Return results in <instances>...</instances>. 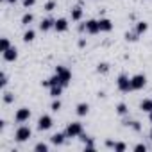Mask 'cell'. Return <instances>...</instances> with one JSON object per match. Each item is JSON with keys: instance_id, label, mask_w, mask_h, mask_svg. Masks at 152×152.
<instances>
[{"instance_id": "1", "label": "cell", "mask_w": 152, "mask_h": 152, "mask_svg": "<svg viewBox=\"0 0 152 152\" xmlns=\"http://www.w3.org/2000/svg\"><path fill=\"white\" fill-rule=\"evenodd\" d=\"M56 75L61 79L63 88H66V86L70 84V81H72V73H70V70L64 68V66H56Z\"/></svg>"}, {"instance_id": "2", "label": "cell", "mask_w": 152, "mask_h": 152, "mask_svg": "<svg viewBox=\"0 0 152 152\" xmlns=\"http://www.w3.org/2000/svg\"><path fill=\"white\" fill-rule=\"evenodd\" d=\"M64 132H66L68 138H77V136L83 134V124L81 122H70Z\"/></svg>"}, {"instance_id": "3", "label": "cell", "mask_w": 152, "mask_h": 152, "mask_svg": "<svg viewBox=\"0 0 152 152\" xmlns=\"http://www.w3.org/2000/svg\"><path fill=\"white\" fill-rule=\"evenodd\" d=\"M31 136H32V131H31V127H27V125L18 127V129H16V134H15V138H16L18 143H23V141L31 140Z\"/></svg>"}, {"instance_id": "4", "label": "cell", "mask_w": 152, "mask_h": 152, "mask_svg": "<svg viewBox=\"0 0 152 152\" xmlns=\"http://www.w3.org/2000/svg\"><path fill=\"white\" fill-rule=\"evenodd\" d=\"M116 86H118V90L120 91H124V93H129L131 90H132V86H131V79L127 77V75H118V81H116Z\"/></svg>"}, {"instance_id": "5", "label": "cell", "mask_w": 152, "mask_h": 152, "mask_svg": "<svg viewBox=\"0 0 152 152\" xmlns=\"http://www.w3.org/2000/svg\"><path fill=\"white\" fill-rule=\"evenodd\" d=\"M145 84H147V77H145L143 73H136L134 77H131V86H132V90H143Z\"/></svg>"}, {"instance_id": "6", "label": "cell", "mask_w": 152, "mask_h": 152, "mask_svg": "<svg viewBox=\"0 0 152 152\" xmlns=\"http://www.w3.org/2000/svg\"><path fill=\"white\" fill-rule=\"evenodd\" d=\"M31 118V109L29 107H20L18 111H16V115H15V120L18 122V124H23V122H27Z\"/></svg>"}, {"instance_id": "7", "label": "cell", "mask_w": 152, "mask_h": 152, "mask_svg": "<svg viewBox=\"0 0 152 152\" xmlns=\"http://www.w3.org/2000/svg\"><path fill=\"white\" fill-rule=\"evenodd\" d=\"M52 118L48 116V115H43V116H39V120H38V129L39 131H48L50 127H52Z\"/></svg>"}, {"instance_id": "8", "label": "cell", "mask_w": 152, "mask_h": 152, "mask_svg": "<svg viewBox=\"0 0 152 152\" xmlns=\"http://www.w3.org/2000/svg\"><path fill=\"white\" fill-rule=\"evenodd\" d=\"M2 54H4V61H7V63H13V61L18 59V50H16V47H11V48H7V50L2 52Z\"/></svg>"}, {"instance_id": "9", "label": "cell", "mask_w": 152, "mask_h": 152, "mask_svg": "<svg viewBox=\"0 0 152 152\" xmlns=\"http://www.w3.org/2000/svg\"><path fill=\"white\" fill-rule=\"evenodd\" d=\"M86 32H88V34H97V32H100L99 20H88V22H86Z\"/></svg>"}, {"instance_id": "10", "label": "cell", "mask_w": 152, "mask_h": 152, "mask_svg": "<svg viewBox=\"0 0 152 152\" xmlns=\"http://www.w3.org/2000/svg\"><path fill=\"white\" fill-rule=\"evenodd\" d=\"M54 29H56L57 32H64V31H68V20H66V18H59V20H56Z\"/></svg>"}, {"instance_id": "11", "label": "cell", "mask_w": 152, "mask_h": 152, "mask_svg": "<svg viewBox=\"0 0 152 152\" xmlns=\"http://www.w3.org/2000/svg\"><path fill=\"white\" fill-rule=\"evenodd\" d=\"M99 27H100V32H109L113 29V23L109 18H100L99 20Z\"/></svg>"}, {"instance_id": "12", "label": "cell", "mask_w": 152, "mask_h": 152, "mask_svg": "<svg viewBox=\"0 0 152 152\" xmlns=\"http://www.w3.org/2000/svg\"><path fill=\"white\" fill-rule=\"evenodd\" d=\"M57 84H61V79L57 77L56 73L52 75L50 79H47V81H43V83H41V86H45V88H52V86H57ZM61 86H63V84H61Z\"/></svg>"}, {"instance_id": "13", "label": "cell", "mask_w": 152, "mask_h": 152, "mask_svg": "<svg viewBox=\"0 0 152 152\" xmlns=\"http://www.w3.org/2000/svg\"><path fill=\"white\" fill-rule=\"evenodd\" d=\"M64 138H68L66 132H56V134L50 136V141H52L54 145H63V143H64Z\"/></svg>"}, {"instance_id": "14", "label": "cell", "mask_w": 152, "mask_h": 152, "mask_svg": "<svg viewBox=\"0 0 152 152\" xmlns=\"http://www.w3.org/2000/svg\"><path fill=\"white\" fill-rule=\"evenodd\" d=\"M75 111H77V115H79V116H86V115L90 113V104H86V102H81V104H77Z\"/></svg>"}, {"instance_id": "15", "label": "cell", "mask_w": 152, "mask_h": 152, "mask_svg": "<svg viewBox=\"0 0 152 152\" xmlns=\"http://www.w3.org/2000/svg\"><path fill=\"white\" fill-rule=\"evenodd\" d=\"M54 23H56V20H52V18H45V20H41V23H39V29L45 32V31L52 29V27H54Z\"/></svg>"}, {"instance_id": "16", "label": "cell", "mask_w": 152, "mask_h": 152, "mask_svg": "<svg viewBox=\"0 0 152 152\" xmlns=\"http://www.w3.org/2000/svg\"><path fill=\"white\" fill-rule=\"evenodd\" d=\"M140 109H141L143 113H150V111H152V99H145V100H141Z\"/></svg>"}, {"instance_id": "17", "label": "cell", "mask_w": 152, "mask_h": 152, "mask_svg": "<svg viewBox=\"0 0 152 152\" xmlns=\"http://www.w3.org/2000/svg\"><path fill=\"white\" fill-rule=\"evenodd\" d=\"M81 18H83V9H81L79 6L72 7V20H73V22H79Z\"/></svg>"}, {"instance_id": "18", "label": "cell", "mask_w": 152, "mask_h": 152, "mask_svg": "<svg viewBox=\"0 0 152 152\" xmlns=\"http://www.w3.org/2000/svg\"><path fill=\"white\" fill-rule=\"evenodd\" d=\"M61 93H63V86H61V84H57V86H52V88H50V97L57 99Z\"/></svg>"}, {"instance_id": "19", "label": "cell", "mask_w": 152, "mask_h": 152, "mask_svg": "<svg viewBox=\"0 0 152 152\" xmlns=\"http://www.w3.org/2000/svg\"><path fill=\"white\" fill-rule=\"evenodd\" d=\"M147 29H148V23H147V22H138V23H136V32H138V34L147 32Z\"/></svg>"}, {"instance_id": "20", "label": "cell", "mask_w": 152, "mask_h": 152, "mask_svg": "<svg viewBox=\"0 0 152 152\" xmlns=\"http://www.w3.org/2000/svg\"><path fill=\"white\" fill-rule=\"evenodd\" d=\"M116 113H118L120 116H125V115L129 113V109H127V106H125L124 102H120V104L116 106Z\"/></svg>"}, {"instance_id": "21", "label": "cell", "mask_w": 152, "mask_h": 152, "mask_svg": "<svg viewBox=\"0 0 152 152\" xmlns=\"http://www.w3.org/2000/svg\"><path fill=\"white\" fill-rule=\"evenodd\" d=\"M7 48H11V43H9L7 38H2L0 39V52H6Z\"/></svg>"}, {"instance_id": "22", "label": "cell", "mask_w": 152, "mask_h": 152, "mask_svg": "<svg viewBox=\"0 0 152 152\" xmlns=\"http://www.w3.org/2000/svg\"><path fill=\"white\" fill-rule=\"evenodd\" d=\"M34 38H36V32H34V31H27V32L23 34V41H25V43L34 41Z\"/></svg>"}, {"instance_id": "23", "label": "cell", "mask_w": 152, "mask_h": 152, "mask_svg": "<svg viewBox=\"0 0 152 152\" xmlns=\"http://www.w3.org/2000/svg\"><path fill=\"white\" fill-rule=\"evenodd\" d=\"M32 20H34V16L31 13H25L22 16V25H29V23H32Z\"/></svg>"}, {"instance_id": "24", "label": "cell", "mask_w": 152, "mask_h": 152, "mask_svg": "<svg viewBox=\"0 0 152 152\" xmlns=\"http://www.w3.org/2000/svg\"><path fill=\"white\" fill-rule=\"evenodd\" d=\"M97 72L99 73H107L109 72V64L107 63H99L97 64Z\"/></svg>"}, {"instance_id": "25", "label": "cell", "mask_w": 152, "mask_h": 152, "mask_svg": "<svg viewBox=\"0 0 152 152\" xmlns=\"http://www.w3.org/2000/svg\"><path fill=\"white\" fill-rule=\"evenodd\" d=\"M125 148H127V145L122 141H115V145H113V150H116V152H124Z\"/></svg>"}, {"instance_id": "26", "label": "cell", "mask_w": 152, "mask_h": 152, "mask_svg": "<svg viewBox=\"0 0 152 152\" xmlns=\"http://www.w3.org/2000/svg\"><path fill=\"white\" fill-rule=\"evenodd\" d=\"M4 102H6V104L15 102V95H13V93H9V91H4Z\"/></svg>"}, {"instance_id": "27", "label": "cell", "mask_w": 152, "mask_h": 152, "mask_svg": "<svg viewBox=\"0 0 152 152\" xmlns=\"http://www.w3.org/2000/svg\"><path fill=\"white\" fill-rule=\"evenodd\" d=\"M34 150H36V152H48V145H47V143H38V145L34 147Z\"/></svg>"}, {"instance_id": "28", "label": "cell", "mask_w": 152, "mask_h": 152, "mask_svg": "<svg viewBox=\"0 0 152 152\" xmlns=\"http://www.w3.org/2000/svg\"><path fill=\"white\" fill-rule=\"evenodd\" d=\"M61 106H63V104H61V100H54V102L50 104V109H52L54 113H57V111L61 109Z\"/></svg>"}, {"instance_id": "29", "label": "cell", "mask_w": 152, "mask_h": 152, "mask_svg": "<svg viewBox=\"0 0 152 152\" xmlns=\"http://www.w3.org/2000/svg\"><path fill=\"white\" fill-rule=\"evenodd\" d=\"M138 36H140L138 32H127V34H125V39H127V41H136Z\"/></svg>"}, {"instance_id": "30", "label": "cell", "mask_w": 152, "mask_h": 152, "mask_svg": "<svg viewBox=\"0 0 152 152\" xmlns=\"http://www.w3.org/2000/svg\"><path fill=\"white\" fill-rule=\"evenodd\" d=\"M125 125H131V127H132L136 132H138V131H141V125H140V122H125Z\"/></svg>"}, {"instance_id": "31", "label": "cell", "mask_w": 152, "mask_h": 152, "mask_svg": "<svg viewBox=\"0 0 152 152\" xmlns=\"http://www.w3.org/2000/svg\"><path fill=\"white\" fill-rule=\"evenodd\" d=\"M56 9V2L54 0H48V2L45 4V11H54Z\"/></svg>"}, {"instance_id": "32", "label": "cell", "mask_w": 152, "mask_h": 152, "mask_svg": "<svg viewBox=\"0 0 152 152\" xmlns=\"http://www.w3.org/2000/svg\"><path fill=\"white\" fill-rule=\"evenodd\" d=\"M6 84H7V75L2 72V73H0V86H2V88H6Z\"/></svg>"}, {"instance_id": "33", "label": "cell", "mask_w": 152, "mask_h": 152, "mask_svg": "<svg viewBox=\"0 0 152 152\" xmlns=\"http://www.w3.org/2000/svg\"><path fill=\"white\" fill-rule=\"evenodd\" d=\"M36 4V0H23V7H32Z\"/></svg>"}, {"instance_id": "34", "label": "cell", "mask_w": 152, "mask_h": 152, "mask_svg": "<svg viewBox=\"0 0 152 152\" xmlns=\"http://www.w3.org/2000/svg\"><path fill=\"white\" fill-rule=\"evenodd\" d=\"M134 150H138V152H140V150H143V152H145V150H147V147H145L143 143H138V145H134Z\"/></svg>"}, {"instance_id": "35", "label": "cell", "mask_w": 152, "mask_h": 152, "mask_svg": "<svg viewBox=\"0 0 152 152\" xmlns=\"http://www.w3.org/2000/svg\"><path fill=\"white\" fill-rule=\"evenodd\" d=\"M6 127V120H0V131H2Z\"/></svg>"}, {"instance_id": "36", "label": "cell", "mask_w": 152, "mask_h": 152, "mask_svg": "<svg viewBox=\"0 0 152 152\" xmlns=\"http://www.w3.org/2000/svg\"><path fill=\"white\" fill-rule=\"evenodd\" d=\"M148 120H150V122H152V111H150V113H148Z\"/></svg>"}, {"instance_id": "37", "label": "cell", "mask_w": 152, "mask_h": 152, "mask_svg": "<svg viewBox=\"0 0 152 152\" xmlns=\"http://www.w3.org/2000/svg\"><path fill=\"white\" fill-rule=\"evenodd\" d=\"M6 2H9V4H15V2H16V0H6Z\"/></svg>"}, {"instance_id": "38", "label": "cell", "mask_w": 152, "mask_h": 152, "mask_svg": "<svg viewBox=\"0 0 152 152\" xmlns=\"http://www.w3.org/2000/svg\"><path fill=\"white\" fill-rule=\"evenodd\" d=\"M148 138L152 140V127H150V132H148Z\"/></svg>"}]
</instances>
